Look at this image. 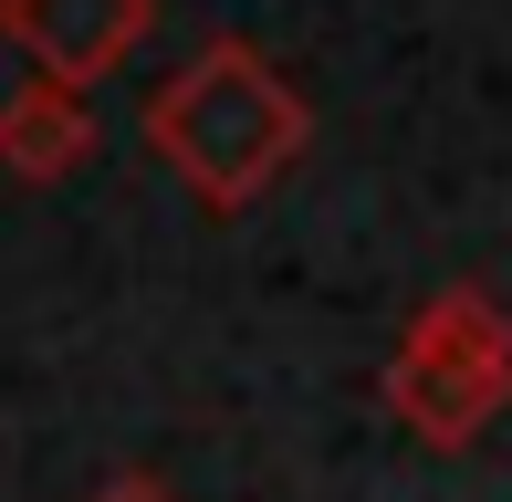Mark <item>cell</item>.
Wrapping results in <instances>:
<instances>
[{
    "label": "cell",
    "instance_id": "cell-1",
    "mask_svg": "<svg viewBox=\"0 0 512 502\" xmlns=\"http://www.w3.org/2000/svg\"><path fill=\"white\" fill-rule=\"evenodd\" d=\"M136 136L157 147V168H168L199 210H251V199L304 157L314 105L283 84L272 53H251V42H209V53H189L147 95Z\"/></svg>",
    "mask_w": 512,
    "mask_h": 502
},
{
    "label": "cell",
    "instance_id": "cell-2",
    "mask_svg": "<svg viewBox=\"0 0 512 502\" xmlns=\"http://www.w3.org/2000/svg\"><path fill=\"white\" fill-rule=\"evenodd\" d=\"M502 408H512V314L481 283L429 293L387 356V419L418 450H471Z\"/></svg>",
    "mask_w": 512,
    "mask_h": 502
},
{
    "label": "cell",
    "instance_id": "cell-3",
    "mask_svg": "<svg viewBox=\"0 0 512 502\" xmlns=\"http://www.w3.org/2000/svg\"><path fill=\"white\" fill-rule=\"evenodd\" d=\"M147 21H157V0H0V32L42 63V84H74V95H95L147 42Z\"/></svg>",
    "mask_w": 512,
    "mask_h": 502
},
{
    "label": "cell",
    "instance_id": "cell-4",
    "mask_svg": "<svg viewBox=\"0 0 512 502\" xmlns=\"http://www.w3.org/2000/svg\"><path fill=\"white\" fill-rule=\"evenodd\" d=\"M95 157V95L74 84H21L0 105V168L11 178H74Z\"/></svg>",
    "mask_w": 512,
    "mask_h": 502
},
{
    "label": "cell",
    "instance_id": "cell-5",
    "mask_svg": "<svg viewBox=\"0 0 512 502\" xmlns=\"http://www.w3.org/2000/svg\"><path fill=\"white\" fill-rule=\"evenodd\" d=\"M95 502H178V492H168V482H157V471H115V482H105Z\"/></svg>",
    "mask_w": 512,
    "mask_h": 502
}]
</instances>
